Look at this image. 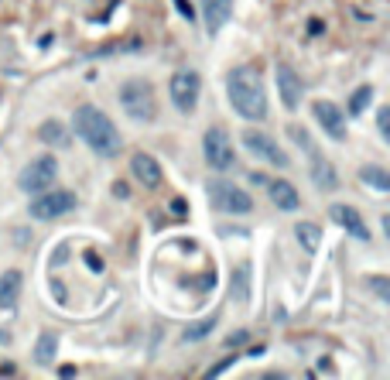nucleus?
<instances>
[{"label":"nucleus","instance_id":"25","mask_svg":"<svg viewBox=\"0 0 390 380\" xmlns=\"http://www.w3.org/2000/svg\"><path fill=\"white\" fill-rule=\"evenodd\" d=\"M377 127H380V134H384V141L390 137V106H380L377 110Z\"/></svg>","mask_w":390,"mask_h":380},{"label":"nucleus","instance_id":"23","mask_svg":"<svg viewBox=\"0 0 390 380\" xmlns=\"http://www.w3.org/2000/svg\"><path fill=\"white\" fill-rule=\"evenodd\" d=\"M373 103V86H359L356 93L349 96V117H363V110Z\"/></svg>","mask_w":390,"mask_h":380},{"label":"nucleus","instance_id":"26","mask_svg":"<svg viewBox=\"0 0 390 380\" xmlns=\"http://www.w3.org/2000/svg\"><path fill=\"white\" fill-rule=\"evenodd\" d=\"M370 288H373V291H377V295H380V298H384V302H387V298H390L387 278H380V274H377V278H370Z\"/></svg>","mask_w":390,"mask_h":380},{"label":"nucleus","instance_id":"29","mask_svg":"<svg viewBox=\"0 0 390 380\" xmlns=\"http://www.w3.org/2000/svg\"><path fill=\"white\" fill-rule=\"evenodd\" d=\"M175 3H178V10H182L185 17H195V10H192V7H189V0H175Z\"/></svg>","mask_w":390,"mask_h":380},{"label":"nucleus","instance_id":"14","mask_svg":"<svg viewBox=\"0 0 390 380\" xmlns=\"http://www.w3.org/2000/svg\"><path fill=\"white\" fill-rule=\"evenodd\" d=\"M198 10H202V24H205V34L216 38L223 31V24L233 14V0H198Z\"/></svg>","mask_w":390,"mask_h":380},{"label":"nucleus","instance_id":"30","mask_svg":"<svg viewBox=\"0 0 390 380\" xmlns=\"http://www.w3.org/2000/svg\"><path fill=\"white\" fill-rule=\"evenodd\" d=\"M86 264H89L93 271H103V260H99V257H93V253H86Z\"/></svg>","mask_w":390,"mask_h":380},{"label":"nucleus","instance_id":"19","mask_svg":"<svg viewBox=\"0 0 390 380\" xmlns=\"http://www.w3.org/2000/svg\"><path fill=\"white\" fill-rule=\"evenodd\" d=\"M229 298H233L236 305H247V302H250V264H240V267L233 271Z\"/></svg>","mask_w":390,"mask_h":380},{"label":"nucleus","instance_id":"7","mask_svg":"<svg viewBox=\"0 0 390 380\" xmlns=\"http://www.w3.org/2000/svg\"><path fill=\"white\" fill-rule=\"evenodd\" d=\"M55 178H59V161L52 158V155H38L34 161L24 164V171H21V178H17V185L34 195V192H45L55 185Z\"/></svg>","mask_w":390,"mask_h":380},{"label":"nucleus","instance_id":"16","mask_svg":"<svg viewBox=\"0 0 390 380\" xmlns=\"http://www.w3.org/2000/svg\"><path fill=\"white\" fill-rule=\"evenodd\" d=\"M21 285H24V278H21V271H3L0 274V312H14L17 309V302H21Z\"/></svg>","mask_w":390,"mask_h":380},{"label":"nucleus","instance_id":"15","mask_svg":"<svg viewBox=\"0 0 390 380\" xmlns=\"http://www.w3.org/2000/svg\"><path fill=\"white\" fill-rule=\"evenodd\" d=\"M130 171H133V178L144 185V189H158L161 185V164L154 155H147V151H137L133 158H130Z\"/></svg>","mask_w":390,"mask_h":380},{"label":"nucleus","instance_id":"8","mask_svg":"<svg viewBox=\"0 0 390 380\" xmlns=\"http://www.w3.org/2000/svg\"><path fill=\"white\" fill-rule=\"evenodd\" d=\"M202 155H205V161H209L216 171H226V168H233L236 151H233V141H229L226 127H209V130L202 134Z\"/></svg>","mask_w":390,"mask_h":380},{"label":"nucleus","instance_id":"22","mask_svg":"<svg viewBox=\"0 0 390 380\" xmlns=\"http://www.w3.org/2000/svg\"><path fill=\"white\" fill-rule=\"evenodd\" d=\"M55 353H59V336L41 332L38 343H34V363H55Z\"/></svg>","mask_w":390,"mask_h":380},{"label":"nucleus","instance_id":"2","mask_svg":"<svg viewBox=\"0 0 390 380\" xmlns=\"http://www.w3.org/2000/svg\"><path fill=\"white\" fill-rule=\"evenodd\" d=\"M226 96L233 103V110L243 117V120H267V93H263V83H260L257 69L250 65H240V69H229L226 72Z\"/></svg>","mask_w":390,"mask_h":380},{"label":"nucleus","instance_id":"21","mask_svg":"<svg viewBox=\"0 0 390 380\" xmlns=\"http://www.w3.org/2000/svg\"><path fill=\"white\" fill-rule=\"evenodd\" d=\"M294 237L305 247V253H315L322 247V226H315V223H298L294 226Z\"/></svg>","mask_w":390,"mask_h":380},{"label":"nucleus","instance_id":"11","mask_svg":"<svg viewBox=\"0 0 390 380\" xmlns=\"http://www.w3.org/2000/svg\"><path fill=\"white\" fill-rule=\"evenodd\" d=\"M312 117L319 120V127L332 141H346V117H342V110L332 99H315L312 103Z\"/></svg>","mask_w":390,"mask_h":380},{"label":"nucleus","instance_id":"27","mask_svg":"<svg viewBox=\"0 0 390 380\" xmlns=\"http://www.w3.org/2000/svg\"><path fill=\"white\" fill-rule=\"evenodd\" d=\"M247 339H250V332H247V329H240V332H233V336L226 339V346H229V349H236V346H243Z\"/></svg>","mask_w":390,"mask_h":380},{"label":"nucleus","instance_id":"20","mask_svg":"<svg viewBox=\"0 0 390 380\" xmlns=\"http://www.w3.org/2000/svg\"><path fill=\"white\" fill-rule=\"evenodd\" d=\"M359 182L370 185V189H377V192H390V171L380 168V164H363V168H359Z\"/></svg>","mask_w":390,"mask_h":380},{"label":"nucleus","instance_id":"24","mask_svg":"<svg viewBox=\"0 0 390 380\" xmlns=\"http://www.w3.org/2000/svg\"><path fill=\"white\" fill-rule=\"evenodd\" d=\"M212 329H216V316H209V318H202V322H195V325H189V329H185V343H198V339H205Z\"/></svg>","mask_w":390,"mask_h":380},{"label":"nucleus","instance_id":"17","mask_svg":"<svg viewBox=\"0 0 390 380\" xmlns=\"http://www.w3.org/2000/svg\"><path fill=\"white\" fill-rule=\"evenodd\" d=\"M270 199H274V206L281 209V213H294V209H301V199H298V189H294L288 178H274L270 185Z\"/></svg>","mask_w":390,"mask_h":380},{"label":"nucleus","instance_id":"28","mask_svg":"<svg viewBox=\"0 0 390 380\" xmlns=\"http://www.w3.org/2000/svg\"><path fill=\"white\" fill-rule=\"evenodd\" d=\"M233 363H236V356H226V360H219V363H216V367H212V370H209L205 377H219V374H223V370H229Z\"/></svg>","mask_w":390,"mask_h":380},{"label":"nucleus","instance_id":"6","mask_svg":"<svg viewBox=\"0 0 390 380\" xmlns=\"http://www.w3.org/2000/svg\"><path fill=\"white\" fill-rule=\"evenodd\" d=\"M198 93H202V76L192 72V69L175 72L171 83H168V96H171V103H175L178 113H192L195 106H198Z\"/></svg>","mask_w":390,"mask_h":380},{"label":"nucleus","instance_id":"9","mask_svg":"<svg viewBox=\"0 0 390 380\" xmlns=\"http://www.w3.org/2000/svg\"><path fill=\"white\" fill-rule=\"evenodd\" d=\"M75 209V195L72 192H34V199L28 202V213H31L34 220H62L65 213H72Z\"/></svg>","mask_w":390,"mask_h":380},{"label":"nucleus","instance_id":"5","mask_svg":"<svg viewBox=\"0 0 390 380\" xmlns=\"http://www.w3.org/2000/svg\"><path fill=\"white\" fill-rule=\"evenodd\" d=\"M209 199H212V206L219 209V213H233V216H247L250 209H254V195L247 189H240L236 182H229V178H209Z\"/></svg>","mask_w":390,"mask_h":380},{"label":"nucleus","instance_id":"31","mask_svg":"<svg viewBox=\"0 0 390 380\" xmlns=\"http://www.w3.org/2000/svg\"><path fill=\"white\" fill-rule=\"evenodd\" d=\"M113 195H120V199H127V185H124V182H113Z\"/></svg>","mask_w":390,"mask_h":380},{"label":"nucleus","instance_id":"13","mask_svg":"<svg viewBox=\"0 0 390 380\" xmlns=\"http://www.w3.org/2000/svg\"><path fill=\"white\" fill-rule=\"evenodd\" d=\"M328 220L335 223V226H342L349 237H356V240H370V230H366V223H363V216H359L353 206H346V202H332L328 206Z\"/></svg>","mask_w":390,"mask_h":380},{"label":"nucleus","instance_id":"1","mask_svg":"<svg viewBox=\"0 0 390 380\" xmlns=\"http://www.w3.org/2000/svg\"><path fill=\"white\" fill-rule=\"evenodd\" d=\"M72 130L79 134V141L99 155V158H113L117 151H120V130L117 124L99 110V106H89V103H82L79 110H75V117H72Z\"/></svg>","mask_w":390,"mask_h":380},{"label":"nucleus","instance_id":"12","mask_svg":"<svg viewBox=\"0 0 390 380\" xmlns=\"http://www.w3.org/2000/svg\"><path fill=\"white\" fill-rule=\"evenodd\" d=\"M274 79H277V96H281V103H284L288 110H298L301 93H305L301 76H298L288 62H277V69H274Z\"/></svg>","mask_w":390,"mask_h":380},{"label":"nucleus","instance_id":"3","mask_svg":"<svg viewBox=\"0 0 390 380\" xmlns=\"http://www.w3.org/2000/svg\"><path fill=\"white\" fill-rule=\"evenodd\" d=\"M288 137H291L294 144L305 151V158H308V175H312L315 189H319V192H335V189H339V171H335V164H332V161L319 151V144L312 141V134H308L305 127L291 124V127H288Z\"/></svg>","mask_w":390,"mask_h":380},{"label":"nucleus","instance_id":"4","mask_svg":"<svg viewBox=\"0 0 390 380\" xmlns=\"http://www.w3.org/2000/svg\"><path fill=\"white\" fill-rule=\"evenodd\" d=\"M120 106L130 120H144L151 124L158 117V99H154V90L147 79H127L120 86Z\"/></svg>","mask_w":390,"mask_h":380},{"label":"nucleus","instance_id":"10","mask_svg":"<svg viewBox=\"0 0 390 380\" xmlns=\"http://www.w3.org/2000/svg\"><path fill=\"white\" fill-rule=\"evenodd\" d=\"M243 144H247V151H250L254 158L267 161V164H274V168H288V164H291L288 155L281 151V144H277L270 134H263V130L247 127V130H243Z\"/></svg>","mask_w":390,"mask_h":380},{"label":"nucleus","instance_id":"18","mask_svg":"<svg viewBox=\"0 0 390 380\" xmlns=\"http://www.w3.org/2000/svg\"><path fill=\"white\" fill-rule=\"evenodd\" d=\"M38 141L48 144V148H68L72 144V134L62 127V120H45L38 127Z\"/></svg>","mask_w":390,"mask_h":380}]
</instances>
